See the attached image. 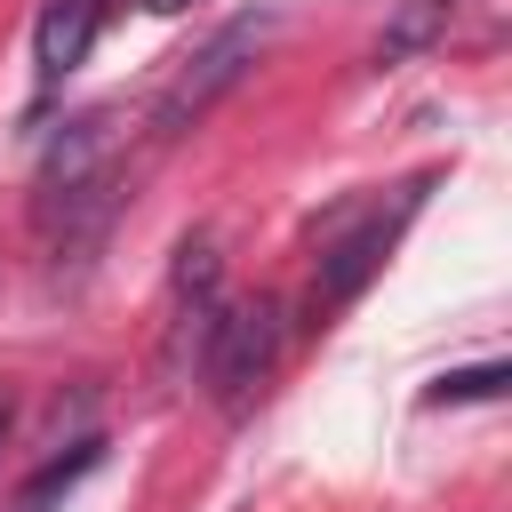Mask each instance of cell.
<instances>
[{
	"mask_svg": "<svg viewBox=\"0 0 512 512\" xmlns=\"http://www.w3.org/2000/svg\"><path fill=\"white\" fill-rule=\"evenodd\" d=\"M416 200H424V184H408V192H392V200H352V208H336V216L320 224L312 296H320V304H352V296L368 288V272L392 256V240H400V224L416 216Z\"/></svg>",
	"mask_w": 512,
	"mask_h": 512,
	"instance_id": "6da1fadb",
	"label": "cell"
},
{
	"mask_svg": "<svg viewBox=\"0 0 512 512\" xmlns=\"http://www.w3.org/2000/svg\"><path fill=\"white\" fill-rule=\"evenodd\" d=\"M272 368H280V304L272 296H248V304L208 312L200 376H208V392H216L224 416H248V400L272 384Z\"/></svg>",
	"mask_w": 512,
	"mask_h": 512,
	"instance_id": "7a4b0ae2",
	"label": "cell"
},
{
	"mask_svg": "<svg viewBox=\"0 0 512 512\" xmlns=\"http://www.w3.org/2000/svg\"><path fill=\"white\" fill-rule=\"evenodd\" d=\"M264 32H272V16H232L224 32H208V40L176 64V80L160 88V104H152V136H184V128H192L224 88H240V72L256 64Z\"/></svg>",
	"mask_w": 512,
	"mask_h": 512,
	"instance_id": "3957f363",
	"label": "cell"
},
{
	"mask_svg": "<svg viewBox=\"0 0 512 512\" xmlns=\"http://www.w3.org/2000/svg\"><path fill=\"white\" fill-rule=\"evenodd\" d=\"M96 32H104V0H48L40 24H32V64H40V80H48V88L72 80V72L88 64Z\"/></svg>",
	"mask_w": 512,
	"mask_h": 512,
	"instance_id": "277c9868",
	"label": "cell"
},
{
	"mask_svg": "<svg viewBox=\"0 0 512 512\" xmlns=\"http://www.w3.org/2000/svg\"><path fill=\"white\" fill-rule=\"evenodd\" d=\"M448 16H456V0H400V16L384 24V40H376V56H384V64H400V56H416V48H432V40L448 32Z\"/></svg>",
	"mask_w": 512,
	"mask_h": 512,
	"instance_id": "5b68a950",
	"label": "cell"
},
{
	"mask_svg": "<svg viewBox=\"0 0 512 512\" xmlns=\"http://www.w3.org/2000/svg\"><path fill=\"white\" fill-rule=\"evenodd\" d=\"M96 456H104V440H80L72 456H48V464H40L32 480H24V496H16V512H48V504H56V496H64V488H72L80 472H96Z\"/></svg>",
	"mask_w": 512,
	"mask_h": 512,
	"instance_id": "8992f818",
	"label": "cell"
},
{
	"mask_svg": "<svg viewBox=\"0 0 512 512\" xmlns=\"http://www.w3.org/2000/svg\"><path fill=\"white\" fill-rule=\"evenodd\" d=\"M496 392H504V368L488 360V368H456V376H440L432 400H496Z\"/></svg>",
	"mask_w": 512,
	"mask_h": 512,
	"instance_id": "52a82bcc",
	"label": "cell"
},
{
	"mask_svg": "<svg viewBox=\"0 0 512 512\" xmlns=\"http://www.w3.org/2000/svg\"><path fill=\"white\" fill-rule=\"evenodd\" d=\"M136 8H152V16H176V8H192V0H136Z\"/></svg>",
	"mask_w": 512,
	"mask_h": 512,
	"instance_id": "ba28073f",
	"label": "cell"
},
{
	"mask_svg": "<svg viewBox=\"0 0 512 512\" xmlns=\"http://www.w3.org/2000/svg\"><path fill=\"white\" fill-rule=\"evenodd\" d=\"M8 424H16V400L0 392V448H8Z\"/></svg>",
	"mask_w": 512,
	"mask_h": 512,
	"instance_id": "9c48e42d",
	"label": "cell"
}]
</instances>
